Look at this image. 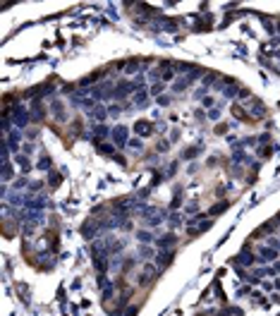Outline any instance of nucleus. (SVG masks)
<instances>
[{
	"instance_id": "f257e3e1",
	"label": "nucleus",
	"mask_w": 280,
	"mask_h": 316,
	"mask_svg": "<svg viewBox=\"0 0 280 316\" xmlns=\"http://www.w3.org/2000/svg\"><path fill=\"white\" fill-rule=\"evenodd\" d=\"M137 134H141V137L151 134V125L148 122H137Z\"/></svg>"
}]
</instances>
